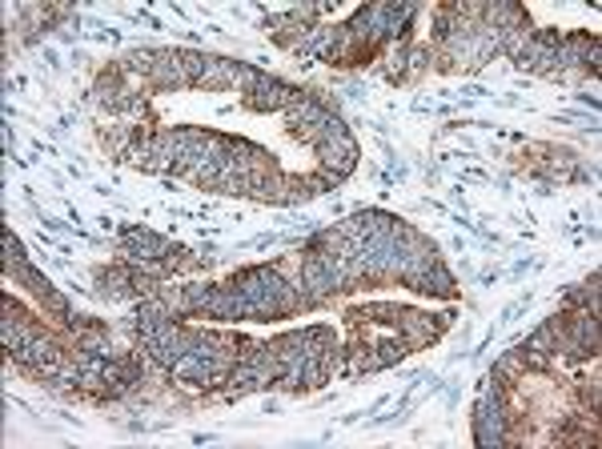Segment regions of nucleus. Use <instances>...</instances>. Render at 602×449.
Here are the masks:
<instances>
[{"mask_svg":"<svg viewBox=\"0 0 602 449\" xmlns=\"http://www.w3.org/2000/svg\"><path fill=\"white\" fill-rule=\"evenodd\" d=\"M510 422H514V417H510L507 397L494 394V389L487 385V389H482V397H478V405H474V442L490 445V449L507 445L510 442Z\"/></svg>","mask_w":602,"mask_h":449,"instance_id":"obj_1","label":"nucleus"},{"mask_svg":"<svg viewBox=\"0 0 602 449\" xmlns=\"http://www.w3.org/2000/svg\"><path fill=\"white\" fill-rule=\"evenodd\" d=\"M450 321H454L450 314L434 317V314H422V309L402 305V309H397L394 329H397V337H402V345H406V349H426V345H434V341L442 337V329L450 325Z\"/></svg>","mask_w":602,"mask_h":449,"instance_id":"obj_2","label":"nucleus"},{"mask_svg":"<svg viewBox=\"0 0 602 449\" xmlns=\"http://www.w3.org/2000/svg\"><path fill=\"white\" fill-rule=\"evenodd\" d=\"M306 96H309L306 89H297V85H286V81H277V76L266 73L257 89L246 96V105H249V109H257V113H289V109H297Z\"/></svg>","mask_w":602,"mask_h":449,"instance_id":"obj_3","label":"nucleus"},{"mask_svg":"<svg viewBox=\"0 0 602 449\" xmlns=\"http://www.w3.org/2000/svg\"><path fill=\"white\" fill-rule=\"evenodd\" d=\"M169 245H173L169 237L145 229V224H129V229H121V253H125V261H133V265H141V261H165Z\"/></svg>","mask_w":602,"mask_h":449,"instance_id":"obj_4","label":"nucleus"},{"mask_svg":"<svg viewBox=\"0 0 602 449\" xmlns=\"http://www.w3.org/2000/svg\"><path fill=\"white\" fill-rule=\"evenodd\" d=\"M314 149H317V169L334 173V177H342V181L357 169V161H362V153H357V141H354L349 133L337 136V141H317Z\"/></svg>","mask_w":602,"mask_h":449,"instance_id":"obj_5","label":"nucleus"},{"mask_svg":"<svg viewBox=\"0 0 602 449\" xmlns=\"http://www.w3.org/2000/svg\"><path fill=\"white\" fill-rule=\"evenodd\" d=\"M93 289H96V297H105V301H141L129 261L96 269V273H93Z\"/></svg>","mask_w":602,"mask_h":449,"instance_id":"obj_6","label":"nucleus"},{"mask_svg":"<svg viewBox=\"0 0 602 449\" xmlns=\"http://www.w3.org/2000/svg\"><path fill=\"white\" fill-rule=\"evenodd\" d=\"M149 85H153L157 93H181V89H193L186 65H181V48H157V61H153Z\"/></svg>","mask_w":602,"mask_h":449,"instance_id":"obj_7","label":"nucleus"},{"mask_svg":"<svg viewBox=\"0 0 602 449\" xmlns=\"http://www.w3.org/2000/svg\"><path fill=\"white\" fill-rule=\"evenodd\" d=\"M406 289H414V293H422V297H442V301H454L458 297V277L450 273V265L438 257L430 269L422 273V277H414Z\"/></svg>","mask_w":602,"mask_h":449,"instance_id":"obj_8","label":"nucleus"},{"mask_svg":"<svg viewBox=\"0 0 602 449\" xmlns=\"http://www.w3.org/2000/svg\"><path fill=\"white\" fill-rule=\"evenodd\" d=\"M157 133L153 125H133V141H129V153H125L121 165H133L141 173H153V157H157Z\"/></svg>","mask_w":602,"mask_h":449,"instance_id":"obj_9","label":"nucleus"},{"mask_svg":"<svg viewBox=\"0 0 602 449\" xmlns=\"http://www.w3.org/2000/svg\"><path fill=\"white\" fill-rule=\"evenodd\" d=\"M217 285L221 281H189V285H181V293H186V317H209Z\"/></svg>","mask_w":602,"mask_h":449,"instance_id":"obj_10","label":"nucleus"},{"mask_svg":"<svg viewBox=\"0 0 602 449\" xmlns=\"http://www.w3.org/2000/svg\"><path fill=\"white\" fill-rule=\"evenodd\" d=\"M254 201L261 205H277V209H286V173L277 169H266L257 173V185H254Z\"/></svg>","mask_w":602,"mask_h":449,"instance_id":"obj_11","label":"nucleus"},{"mask_svg":"<svg viewBox=\"0 0 602 449\" xmlns=\"http://www.w3.org/2000/svg\"><path fill=\"white\" fill-rule=\"evenodd\" d=\"M5 273H8V277H13V285L28 289L36 301H45L48 293H53V281H48V277H45V273L36 269V265H28V261H25V265H16V269H5Z\"/></svg>","mask_w":602,"mask_h":449,"instance_id":"obj_12","label":"nucleus"},{"mask_svg":"<svg viewBox=\"0 0 602 449\" xmlns=\"http://www.w3.org/2000/svg\"><path fill=\"white\" fill-rule=\"evenodd\" d=\"M233 73H237V61H233V56H213L209 73L201 76V85H197V89L226 93V89H233Z\"/></svg>","mask_w":602,"mask_h":449,"instance_id":"obj_13","label":"nucleus"},{"mask_svg":"<svg viewBox=\"0 0 602 449\" xmlns=\"http://www.w3.org/2000/svg\"><path fill=\"white\" fill-rule=\"evenodd\" d=\"M129 141H133V125H113V129H101V133H96V145L109 153V161H125V153H129Z\"/></svg>","mask_w":602,"mask_h":449,"instance_id":"obj_14","label":"nucleus"},{"mask_svg":"<svg viewBox=\"0 0 602 449\" xmlns=\"http://www.w3.org/2000/svg\"><path fill=\"white\" fill-rule=\"evenodd\" d=\"M181 65H186L193 89H197L201 76H206V73H209V65H213V53H201V48H181Z\"/></svg>","mask_w":602,"mask_h":449,"instance_id":"obj_15","label":"nucleus"},{"mask_svg":"<svg viewBox=\"0 0 602 449\" xmlns=\"http://www.w3.org/2000/svg\"><path fill=\"white\" fill-rule=\"evenodd\" d=\"M410 349L402 345V337H386V341H374V361H377V369H390V365H397Z\"/></svg>","mask_w":602,"mask_h":449,"instance_id":"obj_16","label":"nucleus"},{"mask_svg":"<svg viewBox=\"0 0 602 449\" xmlns=\"http://www.w3.org/2000/svg\"><path fill=\"white\" fill-rule=\"evenodd\" d=\"M261 76H266V73H261L257 65L237 61V73H233V93H237V96H249V93H254L257 85H261Z\"/></svg>","mask_w":602,"mask_h":449,"instance_id":"obj_17","label":"nucleus"},{"mask_svg":"<svg viewBox=\"0 0 602 449\" xmlns=\"http://www.w3.org/2000/svg\"><path fill=\"white\" fill-rule=\"evenodd\" d=\"M314 197H317V193H314V185H309V173H306V177H286V209L306 205Z\"/></svg>","mask_w":602,"mask_h":449,"instance_id":"obj_18","label":"nucleus"},{"mask_svg":"<svg viewBox=\"0 0 602 449\" xmlns=\"http://www.w3.org/2000/svg\"><path fill=\"white\" fill-rule=\"evenodd\" d=\"M41 305H45V314H48V317H56V321H65V325H69V321H73V301H69V297H65V293H61V289H53V293H48V297L41 301Z\"/></svg>","mask_w":602,"mask_h":449,"instance_id":"obj_19","label":"nucleus"},{"mask_svg":"<svg viewBox=\"0 0 602 449\" xmlns=\"http://www.w3.org/2000/svg\"><path fill=\"white\" fill-rule=\"evenodd\" d=\"M0 249H5V269H16V265H25V245H21V237H16L13 229H5V237H0Z\"/></svg>","mask_w":602,"mask_h":449,"instance_id":"obj_20","label":"nucleus"},{"mask_svg":"<svg viewBox=\"0 0 602 449\" xmlns=\"http://www.w3.org/2000/svg\"><path fill=\"white\" fill-rule=\"evenodd\" d=\"M309 185H314L317 197H326V193H337V189H342V177H334V173L317 169V173H309Z\"/></svg>","mask_w":602,"mask_h":449,"instance_id":"obj_21","label":"nucleus"},{"mask_svg":"<svg viewBox=\"0 0 602 449\" xmlns=\"http://www.w3.org/2000/svg\"><path fill=\"white\" fill-rule=\"evenodd\" d=\"M582 402L590 405V414H598V377H590V382H582Z\"/></svg>","mask_w":602,"mask_h":449,"instance_id":"obj_22","label":"nucleus"}]
</instances>
